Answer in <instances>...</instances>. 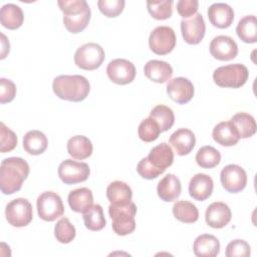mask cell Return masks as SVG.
Listing matches in <instances>:
<instances>
[{
  "mask_svg": "<svg viewBox=\"0 0 257 257\" xmlns=\"http://www.w3.org/2000/svg\"><path fill=\"white\" fill-rule=\"evenodd\" d=\"M207 13L211 24L217 28H228L234 20V10L227 3H213Z\"/></svg>",
  "mask_w": 257,
  "mask_h": 257,
  "instance_id": "cell-18",
  "label": "cell"
},
{
  "mask_svg": "<svg viewBox=\"0 0 257 257\" xmlns=\"http://www.w3.org/2000/svg\"><path fill=\"white\" fill-rule=\"evenodd\" d=\"M125 2L123 0H99L97 1V6L99 11L106 17H116L118 16L123 8Z\"/></svg>",
  "mask_w": 257,
  "mask_h": 257,
  "instance_id": "cell-40",
  "label": "cell"
},
{
  "mask_svg": "<svg viewBox=\"0 0 257 257\" xmlns=\"http://www.w3.org/2000/svg\"><path fill=\"white\" fill-rule=\"evenodd\" d=\"M230 121L235 125L238 131L240 139H248L255 135L256 133V121L255 118L247 112H237L235 113Z\"/></svg>",
  "mask_w": 257,
  "mask_h": 257,
  "instance_id": "cell-31",
  "label": "cell"
},
{
  "mask_svg": "<svg viewBox=\"0 0 257 257\" xmlns=\"http://www.w3.org/2000/svg\"><path fill=\"white\" fill-rule=\"evenodd\" d=\"M198 7V0H179L177 2V11L184 19L195 15Z\"/></svg>",
  "mask_w": 257,
  "mask_h": 257,
  "instance_id": "cell-43",
  "label": "cell"
},
{
  "mask_svg": "<svg viewBox=\"0 0 257 257\" xmlns=\"http://www.w3.org/2000/svg\"><path fill=\"white\" fill-rule=\"evenodd\" d=\"M221 154L218 150L211 146H204L199 149L196 154V163L204 169H212L219 165Z\"/></svg>",
  "mask_w": 257,
  "mask_h": 257,
  "instance_id": "cell-34",
  "label": "cell"
},
{
  "mask_svg": "<svg viewBox=\"0 0 257 257\" xmlns=\"http://www.w3.org/2000/svg\"><path fill=\"white\" fill-rule=\"evenodd\" d=\"M214 189V183L210 176L206 174H196L189 183V194L197 201H205L208 199Z\"/></svg>",
  "mask_w": 257,
  "mask_h": 257,
  "instance_id": "cell-20",
  "label": "cell"
},
{
  "mask_svg": "<svg viewBox=\"0 0 257 257\" xmlns=\"http://www.w3.org/2000/svg\"><path fill=\"white\" fill-rule=\"evenodd\" d=\"M212 137L217 144L223 147L235 146L240 140L238 131L230 120L217 123L213 128Z\"/></svg>",
  "mask_w": 257,
  "mask_h": 257,
  "instance_id": "cell-22",
  "label": "cell"
},
{
  "mask_svg": "<svg viewBox=\"0 0 257 257\" xmlns=\"http://www.w3.org/2000/svg\"><path fill=\"white\" fill-rule=\"evenodd\" d=\"M144 72L150 80L157 83H165L171 79L173 68L171 64L166 61L152 59L145 64Z\"/></svg>",
  "mask_w": 257,
  "mask_h": 257,
  "instance_id": "cell-21",
  "label": "cell"
},
{
  "mask_svg": "<svg viewBox=\"0 0 257 257\" xmlns=\"http://www.w3.org/2000/svg\"><path fill=\"white\" fill-rule=\"evenodd\" d=\"M36 206L39 218L46 222L55 221L64 213V206L60 196L52 191L40 194L37 198Z\"/></svg>",
  "mask_w": 257,
  "mask_h": 257,
  "instance_id": "cell-7",
  "label": "cell"
},
{
  "mask_svg": "<svg viewBox=\"0 0 257 257\" xmlns=\"http://www.w3.org/2000/svg\"><path fill=\"white\" fill-rule=\"evenodd\" d=\"M52 88L56 96L63 100L79 102L86 98L90 85L86 77L78 74L58 75L53 79Z\"/></svg>",
  "mask_w": 257,
  "mask_h": 257,
  "instance_id": "cell-2",
  "label": "cell"
},
{
  "mask_svg": "<svg viewBox=\"0 0 257 257\" xmlns=\"http://www.w3.org/2000/svg\"><path fill=\"white\" fill-rule=\"evenodd\" d=\"M232 213L229 206L223 202H214L208 206L205 213V220L208 226L214 229L224 228L229 224Z\"/></svg>",
  "mask_w": 257,
  "mask_h": 257,
  "instance_id": "cell-16",
  "label": "cell"
},
{
  "mask_svg": "<svg viewBox=\"0 0 257 257\" xmlns=\"http://www.w3.org/2000/svg\"><path fill=\"white\" fill-rule=\"evenodd\" d=\"M135 64L124 58H115L109 61L106 67V74L108 78L120 85L131 83L136 77Z\"/></svg>",
  "mask_w": 257,
  "mask_h": 257,
  "instance_id": "cell-12",
  "label": "cell"
},
{
  "mask_svg": "<svg viewBox=\"0 0 257 257\" xmlns=\"http://www.w3.org/2000/svg\"><path fill=\"white\" fill-rule=\"evenodd\" d=\"M137 172L138 174L144 178V179H147V180H153V179H156L158 178L160 175H162L161 172H159L158 170H156L149 162L146 158L142 159L138 166H137Z\"/></svg>",
  "mask_w": 257,
  "mask_h": 257,
  "instance_id": "cell-44",
  "label": "cell"
},
{
  "mask_svg": "<svg viewBox=\"0 0 257 257\" xmlns=\"http://www.w3.org/2000/svg\"><path fill=\"white\" fill-rule=\"evenodd\" d=\"M16 134L7 127L4 122H0V151L1 153H7L14 150L17 146Z\"/></svg>",
  "mask_w": 257,
  "mask_h": 257,
  "instance_id": "cell-39",
  "label": "cell"
},
{
  "mask_svg": "<svg viewBox=\"0 0 257 257\" xmlns=\"http://www.w3.org/2000/svg\"><path fill=\"white\" fill-rule=\"evenodd\" d=\"M169 143L179 156H186L194 149L196 137L191 130L181 127L171 135Z\"/></svg>",
  "mask_w": 257,
  "mask_h": 257,
  "instance_id": "cell-19",
  "label": "cell"
},
{
  "mask_svg": "<svg viewBox=\"0 0 257 257\" xmlns=\"http://www.w3.org/2000/svg\"><path fill=\"white\" fill-rule=\"evenodd\" d=\"M173 214L177 220L186 224L195 223L199 219V211L196 205L186 200L177 201L174 204Z\"/></svg>",
  "mask_w": 257,
  "mask_h": 257,
  "instance_id": "cell-32",
  "label": "cell"
},
{
  "mask_svg": "<svg viewBox=\"0 0 257 257\" xmlns=\"http://www.w3.org/2000/svg\"><path fill=\"white\" fill-rule=\"evenodd\" d=\"M149 46L158 55L170 53L176 46V34L170 26H158L150 34Z\"/></svg>",
  "mask_w": 257,
  "mask_h": 257,
  "instance_id": "cell-9",
  "label": "cell"
},
{
  "mask_svg": "<svg viewBox=\"0 0 257 257\" xmlns=\"http://www.w3.org/2000/svg\"><path fill=\"white\" fill-rule=\"evenodd\" d=\"M248 77V68L241 63L220 66L213 72V80L220 87L239 88L246 83Z\"/></svg>",
  "mask_w": 257,
  "mask_h": 257,
  "instance_id": "cell-5",
  "label": "cell"
},
{
  "mask_svg": "<svg viewBox=\"0 0 257 257\" xmlns=\"http://www.w3.org/2000/svg\"><path fill=\"white\" fill-rule=\"evenodd\" d=\"M167 93L175 102L185 104L193 98L195 88L191 80L186 77L179 76L169 80L167 84Z\"/></svg>",
  "mask_w": 257,
  "mask_h": 257,
  "instance_id": "cell-15",
  "label": "cell"
},
{
  "mask_svg": "<svg viewBox=\"0 0 257 257\" xmlns=\"http://www.w3.org/2000/svg\"><path fill=\"white\" fill-rule=\"evenodd\" d=\"M158 196L164 202H173L177 200L182 192V186L179 178L174 174L166 175L158 184Z\"/></svg>",
  "mask_w": 257,
  "mask_h": 257,
  "instance_id": "cell-23",
  "label": "cell"
},
{
  "mask_svg": "<svg viewBox=\"0 0 257 257\" xmlns=\"http://www.w3.org/2000/svg\"><path fill=\"white\" fill-rule=\"evenodd\" d=\"M57 4L63 12V24L70 33L76 34L86 28L91 11L85 0H59Z\"/></svg>",
  "mask_w": 257,
  "mask_h": 257,
  "instance_id": "cell-3",
  "label": "cell"
},
{
  "mask_svg": "<svg viewBox=\"0 0 257 257\" xmlns=\"http://www.w3.org/2000/svg\"><path fill=\"white\" fill-rule=\"evenodd\" d=\"M182 36L188 44H199L205 36L206 24L201 13L185 18L181 21Z\"/></svg>",
  "mask_w": 257,
  "mask_h": 257,
  "instance_id": "cell-13",
  "label": "cell"
},
{
  "mask_svg": "<svg viewBox=\"0 0 257 257\" xmlns=\"http://www.w3.org/2000/svg\"><path fill=\"white\" fill-rule=\"evenodd\" d=\"M28 163L19 157L6 158L1 162L0 189L4 195L18 192L29 175Z\"/></svg>",
  "mask_w": 257,
  "mask_h": 257,
  "instance_id": "cell-1",
  "label": "cell"
},
{
  "mask_svg": "<svg viewBox=\"0 0 257 257\" xmlns=\"http://www.w3.org/2000/svg\"><path fill=\"white\" fill-rule=\"evenodd\" d=\"M223 188L229 193L236 194L244 190L247 185V174L245 170L236 164L225 166L220 173Z\"/></svg>",
  "mask_w": 257,
  "mask_h": 257,
  "instance_id": "cell-11",
  "label": "cell"
},
{
  "mask_svg": "<svg viewBox=\"0 0 257 257\" xmlns=\"http://www.w3.org/2000/svg\"><path fill=\"white\" fill-rule=\"evenodd\" d=\"M193 250L198 257H215L220 252V242L214 235L201 234L195 239Z\"/></svg>",
  "mask_w": 257,
  "mask_h": 257,
  "instance_id": "cell-24",
  "label": "cell"
},
{
  "mask_svg": "<svg viewBox=\"0 0 257 257\" xmlns=\"http://www.w3.org/2000/svg\"><path fill=\"white\" fill-rule=\"evenodd\" d=\"M172 5V0H157L147 2L149 13L157 20H165L170 18L173 14Z\"/></svg>",
  "mask_w": 257,
  "mask_h": 257,
  "instance_id": "cell-36",
  "label": "cell"
},
{
  "mask_svg": "<svg viewBox=\"0 0 257 257\" xmlns=\"http://www.w3.org/2000/svg\"><path fill=\"white\" fill-rule=\"evenodd\" d=\"M24 21L22 9L13 3H7L1 7L0 22L5 28L14 30L19 28Z\"/></svg>",
  "mask_w": 257,
  "mask_h": 257,
  "instance_id": "cell-27",
  "label": "cell"
},
{
  "mask_svg": "<svg viewBox=\"0 0 257 257\" xmlns=\"http://www.w3.org/2000/svg\"><path fill=\"white\" fill-rule=\"evenodd\" d=\"M211 55L221 61L234 59L238 54V45L235 40L227 35L215 36L209 46Z\"/></svg>",
  "mask_w": 257,
  "mask_h": 257,
  "instance_id": "cell-14",
  "label": "cell"
},
{
  "mask_svg": "<svg viewBox=\"0 0 257 257\" xmlns=\"http://www.w3.org/2000/svg\"><path fill=\"white\" fill-rule=\"evenodd\" d=\"M238 37L245 43L257 41V21L255 15H246L241 18L236 27Z\"/></svg>",
  "mask_w": 257,
  "mask_h": 257,
  "instance_id": "cell-30",
  "label": "cell"
},
{
  "mask_svg": "<svg viewBox=\"0 0 257 257\" xmlns=\"http://www.w3.org/2000/svg\"><path fill=\"white\" fill-rule=\"evenodd\" d=\"M92 144L90 140L84 136H74L67 142L68 154L76 160H84L92 154Z\"/></svg>",
  "mask_w": 257,
  "mask_h": 257,
  "instance_id": "cell-29",
  "label": "cell"
},
{
  "mask_svg": "<svg viewBox=\"0 0 257 257\" xmlns=\"http://www.w3.org/2000/svg\"><path fill=\"white\" fill-rule=\"evenodd\" d=\"M146 159L156 170L163 174L167 168L172 166L174 162V153L168 144L161 143L150 151L149 156Z\"/></svg>",
  "mask_w": 257,
  "mask_h": 257,
  "instance_id": "cell-17",
  "label": "cell"
},
{
  "mask_svg": "<svg viewBox=\"0 0 257 257\" xmlns=\"http://www.w3.org/2000/svg\"><path fill=\"white\" fill-rule=\"evenodd\" d=\"M90 169L86 163L66 159L58 167V177L62 183L73 185L87 180Z\"/></svg>",
  "mask_w": 257,
  "mask_h": 257,
  "instance_id": "cell-10",
  "label": "cell"
},
{
  "mask_svg": "<svg viewBox=\"0 0 257 257\" xmlns=\"http://www.w3.org/2000/svg\"><path fill=\"white\" fill-rule=\"evenodd\" d=\"M136 214L137 206L133 202L120 206L110 204L108 215L112 220L111 227L113 232L118 236H125L133 233L136 229Z\"/></svg>",
  "mask_w": 257,
  "mask_h": 257,
  "instance_id": "cell-4",
  "label": "cell"
},
{
  "mask_svg": "<svg viewBox=\"0 0 257 257\" xmlns=\"http://www.w3.org/2000/svg\"><path fill=\"white\" fill-rule=\"evenodd\" d=\"M150 116L158 122L161 132L169 131L175 122V114L173 109L164 104H159L155 106L151 110Z\"/></svg>",
  "mask_w": 257,
  "mask_h": 257,
  "instance_id": "cell-35",
  "label": "cell"
},
{
  "mask_svg": "<svg viewBox=\"0 0 257 257\" xmlns=\"http://www.w3.org/2000/svg\"><path fill=\"white\" fill-rule=\"evenodd\" d=\"M16 95L15 83L7 78H0V102L7 103L14 99Z\"/></svg>",
  "mask_w": 257,
  "mask_h": 257,
  "instance_id": "cell-42",
  "label": "cell"
},
{
  "mask_svg": "<svg viewBox=\"0 0 257 257\" xmlns=\"http://www.w3.org/2000/svg\"><path fill=\"white\" fill-rule=\"evenodd\" d=\"M105 57L103 48L94 42H88L80 47L74 53V63L81 69L94 70L98 68Z\"/></svg>",
  "mask_w": 257,
  "mask_h": 257,
  "instance_id": "cell-6",
  "label": "cell"
},
{
  "mask_svg": "<svg viewBox=\"0 0 257 257\" xmlns=\"http://www.w3.org/2000/svg\"><path fill=\"white\" fill-rule=\"evenodd\" d=\"M5 216L7 222L13 227H25L33 218L32 205L27 199L17 198L6 205Z\"/></svg>",
  "mask_w": 257,
  "mask_h": 257,
  "instance_id": "cell-8",
  "label": "cell"
},
{
  "mask_svg": "<svg viewBox=\"0 0 257 257\" xmlns=\"http://www.w3.org/2000/svg\"><path fill=\"white\" fill-rule=\"evenodd\" d=\"M1 37H2V52H1V59L5 58L6 54L9 52V45L8 46H5V43H6V37L4 34H1Z\"/></svg>",
  "mask_w": 257,
  "mask_h": 257,
  "instance_id": "cell-45",
  "label": "cell"
},
{
  "mask_svg": "<svg viewBox=\"0 0 257 257\" xmlns=\"http://www.w3.org/2000/svg\"><path fill=\"white\" fill-rule=\"evenodd\" d=\"M68 205L76 213H84L93 205V196L90 189L86 187L77 188L68 194Z\"/></svg>",
  "mask_w": 257,
  "mask_h": 257,
  "instance_id": "cell-25",
  "label": "cell"
},
{
  "mask_svg": "<svg viewBox=\"0 0 257 257\" xmlns=\"http://www.w3.org/2000/svg\"><path fill=\"white\" fill-rule=\"evenodd\" d=\"M106 197L111 205H125L132 202L133 191L126 183L113 181L106 188Z\"/></svg>",
  "mask_w": 257,
  "mask_h": 257,
  "instance_id": "cell-26",
  "label": "cell"
},
{
  "mask_svg": "<svg viewBox=\"0 0 257 257\" xmlns=\"http://www.w3.org/2000/svg\"><path fill=\"white\" fill-rule=\"evenodd\" d=\"M76 235L75 227L67 218H61L54 226V236L59 243H70Z\"/></svg>",
  "mask_w": 257,
  "mask_h": 257,
  "instance_id": "cell-38",
  "label": "cell"
},
{
  "mask_svg": "<svg viewBox=\"0 0 257 257\" xmlns=\"http://www.w3.org/2000/svg\"><path fill=\"white\" fill-rule=\"evenodd\" d=\"M84 226L90 231H99L105 226V218L102 207L98 204H93L88 210L82 213Z\"/></svg>",
  "mask_w": 257,
  "mask_h": 257,
  "instance_id": "cell-33",
  "label": "cell"
},
{
  "mask_svg": "<svg viewBox=\"0 0 257 257\" xmlns=\"http://www.w3.org/2000/svg\"><path fill=\"white\" fill-rule=\"evenodd\" d=\"M47 138L40 131H29L23 137V149L26 153L30 155L38 156L43 154L47 149Z\"/></svg>",
  "mask_w": 257,
  "mask_h": 257,
  "instance_id": "cell-28",
  "label": "cell"
},
{
  "mask_svg": "<svg viewBox=\"0 0 257 257\" xmlns=\"http://www.w3.org/2000/svg\"><path fill=\"white\" fill-rule=\"evenodd\" d=\"M161 133L162 132L158 122L151 116L143 119L138 128L139 138L146 143L156 141Z\"/></svg>",
  "mask_w": 257,
  "mask_h": 257,
  "instance_id": "cell-37",
  "label": "cell"
},
{
  "mask_svg": "<svg viewBox=\"0 0 257 257\" xmlns=\"http://www.w3.org/2000/svg\"><path fill=\"white\" fill-rule=\"evenodd\" d=\"M251 254L250 245L241 239H236L231 241L227 247L225 255L227 257H247Z\"/></svg>",
  "mask_w": 257,
  "mask_h": 257,
  "instance_id": "cell-41",
  "label": "cell"
}]
</instances>
